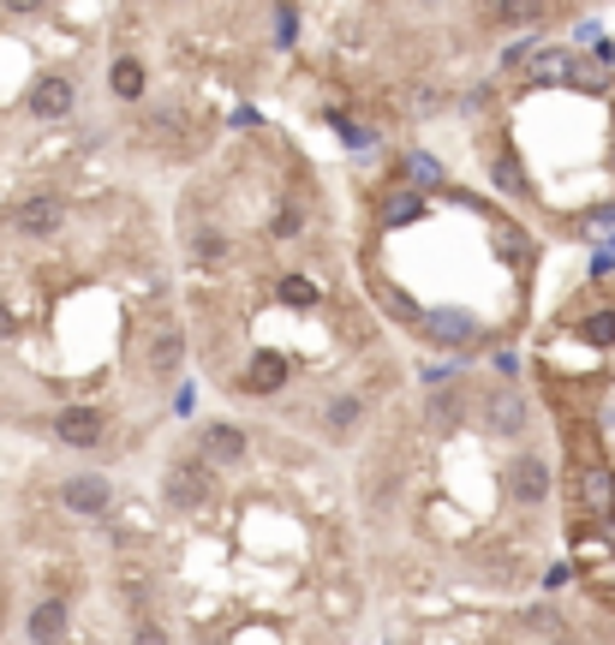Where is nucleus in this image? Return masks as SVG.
I'll return each instance as SVG.
<instances>
[{"mask_svg": "<svg viewBox=\"0 0 615 645\" xmlns=\"http://www.w3.org/2000/svg\"><path fill=\"white\" fill-rule=\"evenodd\" d=\"M210 497H215V478L203 473L198 461H174L168 466V502L174 509H203Z\"/></svg>", "mask_w": 615, "mask_h": 645, "instance_id": "1", "label": "nucleus"}, {"mask_svg": "<svg viewBox=\"0 0 615 645\" xmlns=\"http://www.w3.org/2000/svg\"><path fill=\"white\" fill-rule=\"evenodd\" d=\"M508 497H515L520 509H537V502L549 497V466L537 461V454H520V461L508 466Z\"/></svg>", "mask_w": 615, "mask_h": 645, "instance_id": "2", "label": "nucleus"}, {"mask_svg": "<svg viewBox=\"0 0 615 645\" xmlns=\"http://www.w3.org/2000/svg\"><path fill=\"white\" fill-rule=\"evenodd\" d=\"M60 222H67L60 198H24V204L12 210V227H19L24 239H48V234H60Z\"/></svg>", "mask_w": 615, "mask_h": 645, "instance_id": "3", "label": "nucleus"}, {"mask_svg": "<svg viewBox=\"0 0 615 645\" xmlns=\"http://www.w3.org/2000/svg\"><path fill=\"white\" fill-rule=\"evenodd\" d=\"M55 437L67 449H96L102 442V413L96 407H60L55 413Z\"/></svg>", "mask_w": 615, "mask_h": 645, "instance_id": "4", "label": "nucleus"}, {"mask_svg": "<svg viewBox=\"0 0 615 645\" xmlns=\"http://www.w3.org/2000/svg\"><path fill=\"white\" fill-rule=\"evenodd\" d=\"M60 502H67L72 514H108V478H67L60 485Z\"/></svg>", "mask_w": 615, "mask_h": 645, "instance_id": "5", "label": "nucleus"}, {"mask_svg": "<svg viewBox=\"0 0 615 645\" xmlns=\"http://www.w3.org/2000/svg\"><path fill=\"white\" fill-rule=\"evenodd\" d=\"M281 383H287V359H281V353H251L239 389H251V395H275Z\"/></svg>", "mask_w": 615, "mask_h": 645, "instance_id": "6", "label": "nucleus"}, {"mask_svg": "<svg viewBox=\"0 0 615 645\" xmlns=\"http://www.w3.org/2000/svg\"><path fill=\"white\" fill-rule=\"evenodd\" d=\"M203 461H215V466H234V461H246V437H239L234 425H203Z\"/></svg>", "mask_w": 615, "mask_h": 645, "instance_id": "7", "label": "nucleus"}, {"mask_svg": "<svg viewBox=\"0 0 615 645\" xmlns=\"http://www.w3.org/2000/svg\"><path fill=\"white\" fill-rule=\"evenodd\" d=\"M179 359H186V335H179V323H162L156 341H150V371H156V377H174Z\"/></svg>", "mask_w": 615, "mask_h": 645, "instance_id": "8", "label": "nucleus"}, {"mask_svg": "<svg viewBox=\"0 0 615 645\" xmlns=\"http://www.w3.org/2000/svg\"><path fill=\"white\" fill-rule=\"evenodd\" d=\"M31 114H36V120H67V114H72V84L67 79H43L31 91Z\"/></svg>", "mask_w": 615, "mask_h": 645, "instance_id": "9", "label": "nucleus"}, {"mask_svg": "<svg viewBox=\"0 0 615 645\" xmlns=\"http://www.w3.org/2000/svg\"><path fill=\"white\" fill-rule=\"evenodd\" d=\"M490 430L496 437H520V430H527V401H520L515 389H502V395L490 401Z\"/></svg>", "mask_w": 615, "mask_h": 645, "instance_id": "10", "label": "nucleus"}, {"mask_svg": "<svg viewBox=\"0 0 615 645\" xmlns=\"http://www.w3.org/2000/svg\"><path fill=\"white\" fill-rule=\"evenodd\" d=\"M60 634H67V604H60V598L36 604V616H31V640H60Z\"/></svg>", "mask_w": 615, "mask_h": 645, "instance_id": "11", "label": "nucleus"}, {"mask_svg": "<svg viewBox=\"0 0 615 645\" xmlns=\"http://www.w3.org/2000/svg\"><path fill=\"white\" fill-rule=\"evenodd\" d=\"M573 79V60L561 55V48H544V55L532 60V84H568Z\"/></svg>", "mask_w": 615, "mask_h": 645, "instance_id": "12", "label": "nucleus"}, {"mask_svg": "<svg viewBox=\"0 0 615 645\" xmlns=\"http://www.w3.org/2000/svg\"><path fill=\"white\" fill-rule=\"evenodd\" d=\"M430 335H448V341H466L472 335V318H466V311H430Z\"/></svg>", "mask_w": 615, "mask_h": 645, "instance_id": "13", "label": "nucleus"}, {"mask_svg": "<svg viewBox=\"0 0 615 645\" xmlns=\"http://www.w3.org/2000/svg\"><path fill=\"white\" fill-rule=\"evenodd\" d=\"M496 246H502V258H508V263H527V258H532L527 234H520L515 222H496Z\"/></svg>", "mask_w": 615, "mask_h": 645, "instance_id": "14", "label": "nucleus"}, {"mask_svg": "<svg viewBox=\"0 0 615 645\" xmlns=\"http://www.w3.org/2000/svg\"><path fill=\"white\" fill-rule=\"evenodd\" d=\"M580 341H592V347H615V311H592V318L580 323Z\"/></svg>", "mask_w": 615, "mask_h": 645, "instance_id": "15", "label": "nucleus"}, {"mask_svg": "<svg viewBox=\"0 0 615 645\" xmlns=\"http://www.w3.org/2000/svg\"><path fill=\"white\" fill-rule=\"evenodd\" d=\"M114 96H126V103L144 96V67H138V60H120V67H114Z\"/></svg>", "mask_w": 615, "mask_h": 645, "instance_id": "16", "label": "nucleus"}, {"mask_svg": "<svg viewBox=\"0 0 615 645\" xmlns=\"http://www.w3.org/2000/svg\"><path fill=\"white\" fill-rule=\"evenodd\" d=\"M496 19L502 24H532V19H544V0H496Z\"/></svg>", "mask_w": 615, "mask_h": 645, "instance_id": "17", "label": "nucleus"}, {"mask_svg": "<svg viewBox=\"0 0 615 645\" xmlns=\"http://www.w3.org/2000/svg\"><path fill=\"white\" fill-rule=\"evenodd\" d=\"M573 91H592V96H604L610 91V79H604V67H586V60H573Z\"/></svg>", "mask_w": 615, "mask_h": 645, "instance_id": "18", "label": "nucleus"}, {"mask_svg": "<svg viewBox=\"0 0 615 645\" xmlns=\"http://www.w3.org/2000/svg\"><path fill=\"white\" fill-rule=\"evenodd\" d=\"M586 497H592L598 509H610V502H615V478L604 473V466H592V473H586Z\"/></svg>", "mask_w": 615, "mask_h": 645, "instance_id": "19", "label": "nucleus"}, {"mask_svg": "<svg viewBox=\"0 0 615 645\" xmlns=\"http://www.w3.org/2000/svg\"><path fill=\"white\" fill-rule=\"evenodd\" d=\"M496 186H502V192H527V180H520V162H515V150H502V156H496Z\"/></svg>", "mask_w": 615, "mask_h": 645, "instance_id": "20", "label": "nucleus"}, {"mask_svg": "<svg viewBox=\"0 0 615 645\" xmlns=\"http://www.w3.org/2000/svg\"><path fill=\"white\" fill-rule=\"evenodd\" d=\"M281 299H287V306H317V287L311 282H305V275H287V282H281Z\"/></svg>", "mask_w": 615, "mask_h": 645, "instance_id": "21", "label": "nucleus"}, {"mask_svg": "<svg viewBox=\"0 0 615 645\" xmlns=\"http://www.w3.org/2000/svg\"><path fill=\"white\" fill-rule=\"evenodd\" d=\"M353 425H358V401L347 395V401H335V407H329V430H335V437H347Z\"/></svg>", "mask_w": 615, "mask_h": 645, "instance_id": "22", "label": "nucleus"}, {"mask_svg": "<svg viewBox=\"0 0 615 645\" xmlns=\"http://www.w3.org/2000/svg\"><path fill=\"white\" fill-rule=\"evenodd\" d=\"M299 227H305V215L293 210V204H281V210H275V239H293Z\"/></svg>", "mask_w": 615, "mask_h": 645, "instance_id": "23", "label": "nucleus"}, {"mask_svg": "<svg viewBox=\"0 0 615 645\" xmlns=\"http://www.w3.org/2000/svg\"><path fill=\"white\" fill-rule=\"evenodd\" d=\"M454 413H460V401H454V395H437V401H430V419H437L442 430L454 425Z\"/></svg>", "mask_w": 615, "mask_h": 645, "instance_id": "24", "label": "nucleus"}, {"mask_svg": "<svg viewBox=\"0 0 615 645\" xmlns=\"http://www.w3.org/2000/svg\"><path fill=\"white\" fill-rule=\"evenodd\" d=\"M191 251H198V258H222L227 239H222V234H198V246H191Z\"/></svg>", "mask_w": 615, "mask_h": 645, "instance_id": "25", "label": "nucleus"}, {"mask_svg": "<svg viewBox=\"0 0 615 645\" xmlns=\"http://www.w3.org/2000/svg\"><path fill=\"white\" fill-rule=\"evenodd\" d=\"M413 186H437V162L430 156H413Z\"/></svg>", "mask_w": 615, "mask_h": 645, "instance_id": "26", "label": "nucleus"}, {"mask_svg": "<svg viewBox=\"0 0 615 645\" xmlns=\"http://www.w3.org/2000/svg\"><path fill=\"white\" fill-rule=\"evenodd\" d=\"M527 628H537V634H556L561 622H556V616H537V610H532V616H527Z\"/></svg>", "mask_w": 615, "mask_h": 645, "instance_id": "27", "label": "nucleus"}, {"mask_svg": "<svg viewBox=\"0 0 615 645\" xmlns=\"http://www.w3.org/2000/svg\"><path fill=\"white\" fill-rule=\"evenodd\" d=\"M437 103H442V96H437V91H413V108H418V114H430V108H437Z\"/></svg>", "mask_w": 615, "mask_h": 645, "instance_id": "28", "label": "nucleus"}, {"mask_svg": "<svg viewBox=\"0 0 615 645\" xmlns=\"http://www.w3.org/2000/svg\"><path fill=\"white\" fill-rule=\"evenodd\" d=\"M406 215H418L413 198H401V204H389V222H406Z\"/></svg>", "mask_w": 615, "mask_h": 645, "instance_id": "29", "label": "nucleus"}, {"mask_svg": "<svg viewBox=\"0 0 615 645\" xmlns=\"http://www.w3.org/2000/svg\"><path fill=\"white\" fill-rule=\"evenodd\" d=\"M7 7H12V12H36L43 0H7Z\"/></svg>", "mask_w": 615, "mask_h": 645, "instance_id": "30", "label": "nucleus"}, {"mask_svg": "<svg viewBox=\"0 0 615 645\" xmlns=\"http://www.w3.org/2000/svg\"><path fill=\"white\" fill-rule=\"evenodd\" d=\"M7 329H12V323H7V306H0V341H7Z\"/></svg>", "mask_w": 615, "mask_h": 645, "instance_id": "31", "label": "nucleus"}]
</instances>
